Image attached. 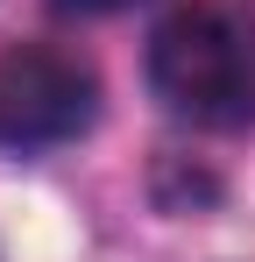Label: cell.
Wrapping results in <instances>:
<instances>
[{
    "mask_svg": "<svg viewBox=\"0 0 255 262\" xmlns=\"http://www.w3.org/2000/svg\"><path fill=\"white\" fill-rule=\"evenodd\" d=\"M57 7H71V14H114V7H135V0H57Z\"/></svg>",
    "mask_w": 255,
    "mask_h": 262,
    "instance_id": "cell-3",
    "label": "cell"
},
{
    "mask_svg": "<svg viewBox=\"0 0 255 262\" xmlns=\"http://www.w3.org/2000/svg\"><path fill=\"white\" fill-rule=\"evenodd\" d=\"M92 64L50 43L0 50V142H64L92 121Z\"/></svg>",
    "mask_w": 255,
    "mask_h": 262,
    "instance_id": "cell-2",
    "label": "cell"
},
{
    "mask_svg": "<svg viewBox=\"0 0 255 262\" xmlns=\"http://www.w3.org/2000/svg\"><path fill=\"white\" fill-rule=\"evenodd\" d=\"M149 85L192 128H241L255 114V14L192 0L149 36Z\"/></svg>",
    "mask_w": 255,
    "mask_h": 262,
    "instance_id": "cell-1",
    "label": "cell"
}]
</instances>
